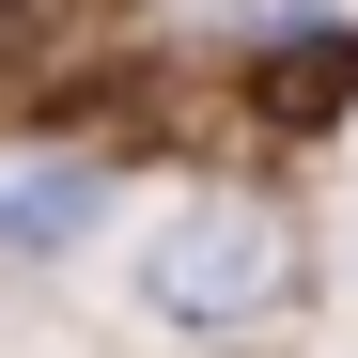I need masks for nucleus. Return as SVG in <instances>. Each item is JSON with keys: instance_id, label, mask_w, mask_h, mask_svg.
Instances as JSON below:
<instances>
[{"instance_id": "20e7f679", "label": "nucleus", "mask_w": 358, "mask_h": 358, "mask_svg": "<svg viewBox=\"0 0 358 358\" xmlns=\"http://www.w3.org/2000/svg\"><path fill=\"white\" fill-rule=\"evenodd\" d=\"M78 16H94V0H0V63H31V47H63Z\"/></svg>"}, {"instance_id": "f03ea898", "label": "nucleus", "mask_w": 358, "mask_h": 358, "mask_svg": "<svg viewBox=\"0 0 358 358\" xmlns=\"http://www.w3.org/2000/svg\"><path fill=\"white\" fill-rule=\"evenodd\" d=\"M94 218H109V171H94V156H31V171H0V265L78 250Z\"/></svg>"}, {"instance_id": "7ed1b4c3", "label": "nucleus", "mask_w": 358, "mask_h": 358, "mask_svg": "<svg viewBox=\"0 0 358 358\" xmlns=\"http://www.w3.org/2000/svg\"><path fill=\"white\" fill-rule=\"evenodd\" d=\"M343 94H358V31H312V47L265 63V109H280V125H327Z\"/></svg>"}, {"instance_id": "f257e3e1", "label": "nucleus", "mask_w": 358, "mask_h": 358, "mask_svg": "<svg viewBox=\"0 0 358 358\" xmlns=\"http://www.w3.org/2000/svg\"><path fill=\"white\" fill-rule=\"evenodd\" d=\"M125 296L156 327H265L280 296H296V218L280 203H250V187H203V203H171L156 234H141V265H125Z\"/></svg>"}]
</instances>
